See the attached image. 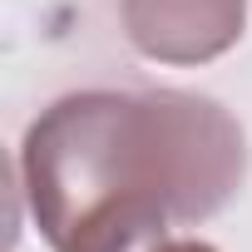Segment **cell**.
Listing matches in <instances>:
<instances>
[{
	"label": "cell",
	"instance_id": "6da1fadb",
	"mask_svg": "<svg viewBox=\"0 0 252 252\" xmlns=\"http://www.w3.org/2000/svg\"><path fill=\"white\" fill-rule=\"evenodd\" d=\"M242 178V124L193 89H79L40 109L20 144V193L50 247L119 208L203 222Z\"/></svg>",
	"mask_w": 252,
	"mask_h": 252
},
{
	"label": "cell",
	"instance_id": "7a4b0ae2",
	"mask_svg": "<svg viewBox=\"0 0 252 252\" xmlns=\"http://www.w3.org/2000/svg\"><path fill=\"white\" fill-rule=\"evenodd\" d=\"M129 45L158 64H208L247 30V0H119Z\"/></svg>",
	"mask_w": 252,
	"mask_h": 252
},
{
	"label": "cell",
	"instance_id": "3957f363",
	"mask_svg": "<svg viewBox=\"0 0 252 252\" xmlns=\"http://www.w3.org/2000/svg\"><path fill=\"white\" fill-rule=\"evenodd\" d=\"M168 242V218L154 208H119L94 222H84L64 247L55 252H158Z\"/></svg>",
	"mask_w": 252,
	"mask_h": 252
},
{
	"label": "cell",
	"instance_id": "277c9868",
	"mask_svg": "<svg viewBox=\"0 0 252 252\" xmlns=\"http://www.w3.org/2000/svg\"><path fill=\"white\" fill-rule=\"evenodd\" d=\"M158 252H218L213 242H203V237H168Z\"/></svg>",
	"mask_w": 252,
	"mask_h": 252
}]
</instances>
